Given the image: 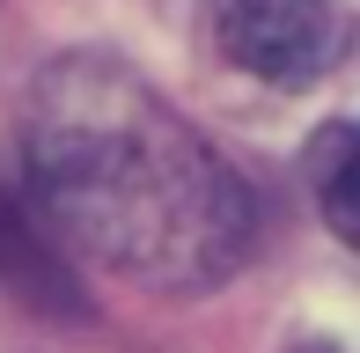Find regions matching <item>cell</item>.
<instances>
[{
  "mask_svg": "<svg viewBox=\"0 0 360 353\" xmlns=\"http://www.w3.org/2000/svg\"><path fill=\"white\" fill-rule=\"evenodd\" d=\"M52 229L96 265L162 295H199L250 258V191L140 74L81 52L52 59L22 125Z\"/></svg>",
  "mask_w": 360,
  "mask_h": 353,
  "instance_id": "cell-1",
  "label": "cell"
},
{
  "mask_svg": "<svg viewBox=\"0 0 360 353\" xmlns=\"http://www.w3.org/2000/svg\"><path fill=\"white\" fill-rule=\"evenodd\" d=\"M206 23L228 67L257 74L272 89H302L331 67L338 15L331 0H206Z\"/></svg>",
  "mask_w": 360,
  "mask_h": 353,
  "instance_id": "cell-2",
  "label": "cell"
},
{
  "mask_svg": "<svg viewBox=\"0 0 360 353\" xmlns=\"http://www.w3.org/2000/svg\"><path fill=\"white\" fill-rule=\"evenodd\" d=\"M353 162H360V133L346 118L338 125H323L316 133V148H309V184H316V206H323V221H331V236H360V206H353Z\"/></svg>",
  "mask_w": 360,
  "mask_h": 353,
  "instance_id": "cell-4",
  "label": "cell"
},
{
  "mask_svg": "<svg viewBox=\"0 0 360 353\" xmlns=\"http://www.w3.org/2000/svg\"><path fill=\"white\" fill-rule=\"evenodd\" d=\"M0 287L22 295V302H37V309H52V316L81 309L74 287H67V265H59L52 243H44V229H30L8 191H0Z\"/></svg>",
  "mask_w": 360,
  "mask_h": 353,
  "instance_id": "cell-3",
  "label": "cell"
}]
</instances>
